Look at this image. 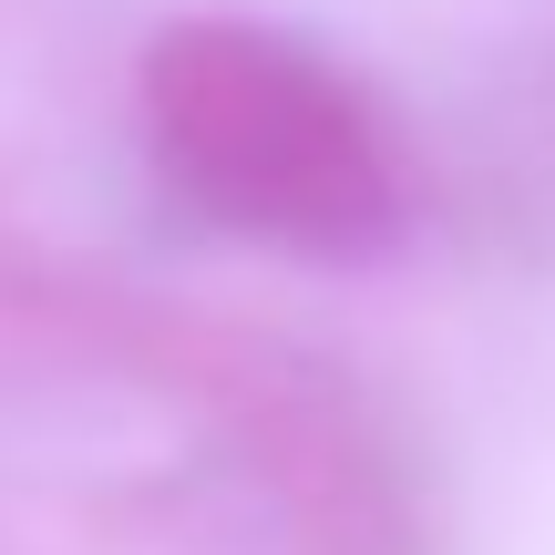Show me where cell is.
Returning a JSON list of instances; mask_svg holds the SVG:
<instances>
[{
    "instance_id": "1",
    "label": "cell",
    "mask_w": 555,
    "mask_h": 555,
    "mask_svg": "<svg viewBox=\"0 0 555 555\" xmlns=\"http://www.w3.org/2000/svg\"><path fill=\"white\" fill-rule=\"evenodd\" d=\"M144 134L196 217L309 258H360L401 227V165L371 103L268 21H176L144 52Z\"/></svg>"
}]
</instances>
